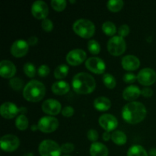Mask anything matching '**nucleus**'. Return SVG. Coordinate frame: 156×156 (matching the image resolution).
<instances>
[{"instance_id":"1","label":"nucleus","mask_w":156,"mask_h":156,"mask_svg":"<svg viewBox=\"0 0 156 156\" xmlns=\"http://www.w3.org/2000/svg\"><path fill=\"white\" fill-rule=\"evenodd\" d=\"M147 114V111L141 102L133 101L126 104L122 110L123 119L128 123L137 124L143 121Z\"/></svg>"},{"instance_id":"2","label":"nucleus","mask_w":156,"mask_h":156,"mask_svg":"<svg viewBox=\"0 0 156 156\" xmlns=\"http://www.w3.org/2000/svg\"><path fill=\"white\" fill-rule=\"evenodd\" d=\"M72 86L78 94H88L94 91L96 82L91 75L86 73H79L73 76Z\"/></svg>"},{"instance_id":"3","label":"nucleus","mask_w":156,"mask_h":156,"mask_svg":"<svg viewBox=\"0 0 156 156\" xmlns=\"http://www.w3.org/2000/svg\"><path fill=\"white\" fill-rule=\"evenodd\" d=\"M46 94L45 85L37 80H31L23 90V97L30 102H38L42 100Z\"/></svg>"},{"instance_id":"4","label":"nucleus","mask_w":156,"mask_h":156,"mask_svg":"<svg viewBox=\"0 0 156 156\" xmlns=\"http://www.w3.org/2000/svg\"><path fill=\"white\" fill-rule=\"evenodd\" d=\"M73 29L76 34L85 39L91 38L95 32V26L94 23L85 18H81L75 21Z\"/></svg>"},{"instance_id":"5","label":"nucleus","mask_w":156,"mask_h":156,"mask_svg":"<svg viewBox=\"0 0 156 156\" xmlns=\"http://www.w3.org/2000/svg\"><path fill=\"white\" fill-rule=\"evenodd\" d=\"M38 149L41 156H60L62 153L61 146L51 140H45L41 142Z\"/></svg>"},{"instance_id":"6","label":"nucleus","mask_w":156,"mask_h":156,"mask_svg":"<svg viewBox=\"0 0 156 156\" xmlns=\"http://www.w3.org/2000/svg\"><path fill=\"white\" fill-rule=\"evenodd\" d=\"M108 50L112 56H119L126 51V41L123 37L118 36H114L108 41Z\"/></svg>"},{"instance_id":"7","label":"nucleus","mask_w":156,"mask_h":156,"mask_svg":"<svg viewBox=\"0 0 156 156\" xmlns=\"http://www.w3.org/2000/svg\"><path fill=\"white\" fill-rule=\"evenodd\" d=\"M37 126L41 132L50 133L56 131L59 127V120L54 117L46 116L40 119Z\"/></svg>"},{"instance_id":"8","label":"nucleus","mask_w":156,"mask_h":156,"mask_svg":"<svg viewBox=\"0 0 156 156\" xmlns=\"http://www.w3.org/2000/svg\"><path fill=\"white\" fill-rule=\"evenodd\" d=\"M0 146L3 151L7 152H14L20 146V140L18 137L12 134H6L0 140Z\"/></svg>"},{"instance_id":"9","label":"nucleus","mask_w":156,"mask_h":156,"mask_svg":"<svg viewBox=\"0 0 156 156\" xmlns=\"http://www.w3.org/2000/svg\"><path fill=\"white\" fill-rule=\"evenodd\" d=\"M137 81L144 86L152 85L156 81V73L150 68H145L140 70L137 75Z\"/></svg>"},{"instance_id":"10","label":"nucleus","mask_w":156,"mask_h":156,"mask_svg":"<svg viewBox=\"0 0 156 156\" xmlns=\"http://www.w3.org/2000/svg\"><path fill=\"white\" fill-rule=\"evenodd\" d=\"M85 67L94 74H103L106 69V65L103 59L99 57H90L85 61Z\"/></svg>"},{"instance_id":"11","label":"nucleus","mask_w":156,"mask_h":156,"mask_svg":"<svg viewBox=\"0 0 156 156\" xmlns=\"http://www.w3.org/2000/svg\"><path fill=\"white\" fill-rule=\"evenodd\" d=\"M31 13L37 19H46L49 14L48 5L45 2L37 0L32 4Z\"/></svg>"},{"instance_id":"12","label":"nucleus","mask_w":156,"mask_h":156,"mask_svg":"<svg viewBox=\"0 0 156 156\" xmlns=\"http://www.w3.org/2000/svg\"><path fill=\"white\" fill-rule=\"evenodd\" d=\"M87 54L82 49H75L71 50L66 55V62L71 66H79L85 60Z\"/></svg>"},{"instance_id":"13","label":"nucleus","mask_w":156,"mask_h":156,"mask_svg":"<svg viewBox=\"0 0 156 156\" xmlns=\"http://www.w3.org/2000/svg\"><path fill=\"white\" fill-rule=\"evenodd\" d=\"M29 50L27 41L24 40H17L12 44L10 48L11 54L16 58H21L25 56Z\"/></svg>"},{"instance_id":"14","label":"nucleus","mask_w":156,"mask_h":156,"mask_svg":"<svg viewBox=\"0 0 156 156\" xmlns=\"http://www.w3.org/2000/svg\"><path fill=\"white\" fill-rule=\"evenodd\" d=\"M99 124L106 132L114 131L118 126V120L113 114H105L99 117Z\"/></svg>"},{"instance_id":"15","label":"nucleus","mask_w":156,"mask_h":156,"mask_svg":"<svg viewBox=\"0 0 156 156\" xmlns=\"http://www.w3.org/2000/svg\"><path fill=\"white\" fill-rule=\"evenodd\" d=\"M42 111L49 115H57L62 110L61 104L55 99H47L43 102L41 105Z\"/></svg>"},{"instance_id":"16","label":"nucleus","mask_w":156,"mask_h":156,"mask_svg":"<svg viewBox=\"0 0 156 156\" xmlns=\"http://www.w3.org/2000/svg\"><path fill=\"white\" fill-rule=\"evenodd\" d=\"M18 112H19V108H18V107L12 102H5L0 108V114L2 117L8 120L16 117Z\"/></svg>"},{"instance_id":"17","label":"nucleus","mask_w":156,"mask_h":156,"mask_svg":"<svg viewBox=\"0 0 156 156\" xmlns=\"http://www.w3.org/2000/svg\"><path fill=\"white\" fill-rule=\"evenodd\" d=\"M16 73V67L12 62L7 59L0 62V76L4 79H12Z\"/></svg>"},{"instance_id":"18","label":"nucleus","mask_w":156,"mask_h":156,"mask_svg":"<svg viewBox=\"0 0 156 156\" xmlns=\"http://www.w3.org/2000/svg\"><path fill=\"white\" fill-rule=\"evenodd\" d=\"M121 65L126 71H134L139 69L140 66V61L136 56L133 55H127L123 57Z\"/></svg>"},{"instance_id":"19","label":"nucleus","mask_w":156,"mask_h":156,"mask_svg":"<svg viewBox=\"0 0 156 156\" xmlns=\"http://www.w3.org/2000/svg\"><path fill=\"white\" fill-rule=\"evenodd\" d=\"M141 94V90L136 85H129L123 91V98L127 101H135Z\"/></svg>"},{"instance_id":"20","label":"nucleus","mask_w":156,"mask_h":156,"mask_svg":"<svg viewBox=\"0 0 156 156\" xmlns=\"http://www.w3.org/2000/svg\"><path fill=\"white\" fill-rule=\"evenodd\" d=\"M89 152L91 156H108L109 151L103 143L96 142L91 145Z\"/></svg>"},{"instance_id":"21","label":"nucleus","mask_w":156,"mask_h":156,"mask_svg":"<svg viewBox=\"0 0 156 156\" xmlns=\"http://www.w3.org/2000/svg\"><path fill=\"white\" fill-rule=\"evenodd\" d=\"M51 89L53 94L56 95H64L69 91L70 86L65 81H58L53 84Z\"/></svg>"},{"instance_id":"22","label":"nucleus","mask_w":156,"mask_h":156,"mask_svg":"<svg viewBox=\"0 0 156 156\" xmlns=\"http://www.w3.org/2000/svg\"><path fill=\"white\" fill-rule=\"evenodd\" d=\"M94 107L98 111H107L111 108V101L106 97H98L94 101Z\"/></svg>"},{"instance_id":"23","label":"nucleus","mask_w":156,"mask_h":156,"mask_svg":"<svg viewBox=\"0 0 156 156\" xmlns=\"http://www.w3.org/2000/svg\"><path fill=\"white\" fill-rule=\"evenodd\" d=\"M111 140H112L113 143H115L116 145L122 146V145L126 144V141H127V137L123 131L116 130L111 134Z\"/></svg>"},{"instance_id":"24","label":"nucleus","mask_w":156,"mask_h":156,"mask_svg":"<svg viewBox=\"0 0 156 156\" xmlns=\"http://www.w3.org/2000/svg\"><path fill=\"white\" fill-rule=\"evenodd\" d=\"M127 156H149L146 149L140 145H133L127 151Z\"/></svg>"},{"instance_id":"25","label":"nucleus","mask_w":156,"mask_h":156,"mask_svg":"<svg viewBox=\"0 0 156 156\" xmlns=\"http://www.w3.org/2000/svg\"><path fill=\"white\" fill-rule=\"evenodd\" d=\"M69 73V67L68 66L65 65V64H61V65L58 66L54 70V77L57 79H62L66 78L68 75Z\"/></svg>"},{"instance_id":"26","label":"nucleus","mask_w":156,"mask_h":156,"mask_svg":"<svg viewBox=\"0 0 156 156\" xmlns=\"http://www.w3.org/2000/svg\"><path fill=\"white\" fill-rule=\"evenodd\" d=\"M124 2L122 0H110L107 3L108 10L112 12H118L123 9Z\"/></svg>"},{"instance_id":"27","label":"nucleus","mask_w":156,"mask_h":156,"mask_svg":"<svg viewBox=\"0 0 156 156\" xmlns=\"http://www.w3.org/2000/svg\"><path fill=\"white\" fill-rule=\"evenodd\" d=\"M28 119L24 114H21L17 117L16 120H15V126L17 129L19 130H25L28 127Z\"/></svg>"},{"instance_id":"28","label":"nucleus","mask_w":156,"mask_h":156,"mask_svg":"<svg viewBox=\"0 0 156 156\" xmlns=\"http://www.w3.org/2000/svg\"><path fill=\"white\" fill-rule=\"evenodd\" d=\"M102 30L108 36H113L117 32L116 25L111 21H106L102 24Z\"/></svg>"},{"instance_id":"29","label":"nucleus","mask_w":156,"mask_h":156,"mask_svg":"<svg viewBox=\"0 0 156 156\" xmlns=\"http://www.w3.org/2000/svg\"><path fill=\"white\" fill-rule=\"evenodd\" d=\"M103 82L105 86L109 89H113L116 87L117 82L114 76L110 73H105L103 76Z\"/></svg>"},{"instance_id":"30","label":"nucleus","mask_w":156,"mask_h":156,"mask_svg":"<svg viewBox=\"0 0 156 156\" xmlns=\"http://www.w3.org/2000/svg\"><path fill=\"white\" fill-rule=\"evenodd\" d=\"M88 49L90 53L93 55H97L101 51V46L95 40H91L88 43Z\"/></svg>"},{"instance_id":"31","label":"nucleus","mask_w":156,"mask_h":156,"mask_svg":"<svg viewBox=\"0 0 156 156\" xmlns=\"http://www.w3.org/2000/svg\"><path fill=\"white\" fill-rule=\"evenodd\" d=\"M23 70H24V73L27 77L34 78L36 76V68L34 66V64L30 63V62H27V63L24 64Z\"/></svg>"},{"instance_id":"32","label":"nucleus","mask_w":156,"mask_h":156,"mask_svg":"<svg viewBox=\"0 0 156 156\" xmlns=\"http://www.w3.org/2000/svg\"><path fill=\"white\" fill-rule=\"evenodd\" d=\"M9 85H10L11 88L12 89L18 91L22 88L23 85H24V82L20 78H12L9 81Z\"/></svg>"},{"instance_id":"33","label":"nucleus","mask_w":156,"mask_h":156,"mask_svg":"<svg viewBox=\"0 0 156 156\" xmlns=\"http://www.w3.org/2000/svg\"><path fill=\"white\" fill-rule=\"evenodd\" d=\"M51 6L56 12H62L66 7V1L65 0H53L51 1Z\"/></svg>"},{"instance_id":"34","label":"nucleus","mask_w":156,"mask_h":156,"mask_svg":"<svg viewBox=\"0 0 156 156\" xmlns=\"http://www.w3.org/2000/svg\"><path fill=\"white\" fill-rule=\"evenodd\" d=\"M41 27L44 31L51 32L53 29V24L51 20L49 18H46V19L43 20L41 22Z\"/></svg>"},{"instance_id":"35","label":"nucleus","mask_w":156,"mask_h":156,"mask_svg":"<svg viewBox=\"0 0 156 156\" xmlns=\"http://www.w3.org/2000/svg\"><path fill=\"white\" fill-rule=\"evenodd\" d=\"M75 149V146L73 143H63V144L61 146V150H62V153L65 154H69L71 152H73Z\"/></svg>"},{"instance_id":"36","label":"nucleus","mask_w":156,"mask_h":156,"mask_svg":"<svg viewBox=\"0 0 156 156\" xmlns=\"http://www.w3.org/2000/svg\"><path fill=\"white\" fill-rule=\"evenodd\" d=\"M87 137H88L89 141L92 142V143H96L98 139V133L94 129H89L87 133Z\"/></svg>"},{"instance_id":"37","label":"nucleus","mask_w":156,"mask_h":156,"mask_svg":"<svg viewBox=\"0 0 156 156\" xmlns=\"http://www.w3.org/2000/svg\"><path fill=\"white\" fill-rule=\"evenodd\" d=\"M129 31H130V29H129V27L127 25V24H122V25L119 27L118 34L119 36L123 38L129 34Z\"/></svg>"},{"instance_id":"38","label":"nucleus","mask_w":156,"mask_h":156,"mask_svg":"<svg viewBox=\"0 0 156 156\" xmlns=\"http://www.w3.org/2000/svg\"><path fill=\"white\" fill-rule=\"evenodd\" d=\"M50 68L47 65H41L37 69V73L41 77H46L50 74Z\"/></svg>"},{"instance_id":"39","label":"nucleus","mask_w":156,"mask_h":156,"mask_svg":"<svg viewBox=\"0 0 156 156\" xmlns=\"http://www.w3.org/2000/svg\"><path fill=\"white\" fill-rule=\"evenodd\" d=\"M137 80V76L132 73H128L123 76V81L126 83H133Z\"/></svg>"},{"instance_id":"40","label":"nucleus","mask_w":156,"mask_h":156,"mask_svg":"<svg viewBox=\"0 0 156 156\" xmlns=\"http://www.w3.org/2000/svg\"><path fill=\"white\" fill-rule=\"evenodd\" d=\"M74 108L71 106H66L62 110V114L65 117H71L74 114Z\"/></svg>"},{"instance_id":"41","label":"nucleus","mask_w":156,"mask_h":156,"mask_svg":"<svg viewBox=\"0 0 156 156\" xmlns=\"http://www.w3.org/2000/svg\"><path fill=\"white\" fill-rule=\"evenodd\" d=\"M141 94L145 98H151L153 95V91L150 88H144L141 90Z\"/></svg>"},{"instance_id":"42","label":"nucleus","mask_w":156,"mask_h":156,"mask_svg":"<svg viewBox=\"0 0 156 156\" xmlns=\"http://www.w3.org/2000/svg\"><path fill=\"white\" fill-rule=\"evenodd\" d=\"M38 42V38L36 36H32L27 41V44H29V46H34L37 44Z\"/></svg>"},{"instance_id":"43","label":"nucleus","mask_w":156,"mask_h":156,"mask_svg":"<svg viewBox=\"0 0 156 156\" xmlns=\"http://www.w3.org/2000/svg\"><path fill=\"white\" fill-rule=\"evenodd\" d=\"M102 138H103L104 141L108 142L109 141L110 139H111V135L110 134L109 132H106V131H105L103 133V135H102Z\"/></svg>"},{"instance_id":"44","label":"nucleus","mask_w":156,"mask_h":156,"mask_svg":"<svg viewBox=\"0 0 156 156\" xmlns=\"http://www.w3.org/2000/svg\"><path fill=\"white\" fill-rule=\"evenodd\" d=\"M149 156H156V149L155 148H152L150 149L149 152Z\"/></svg>"},{"instance_id":"45","label":"nucleus","mask_w":156,"mask_h":156,"mask_svg":"<svg viewBox=\"0 0 156 156\" xmlns=\"http://www.w3.org/2000/svg\"><path fill=\"white\" fill-rule=\"evenodd\" d=\"M19 112L22 113V114H24V113L27 112V109L25 108H19Z\"/></svg>"},{"instance_id":"46","label":"nucleus","mask_w":156,"mask_h":156,"mask_svg":"<svg viewBox=\"0 0 156 156\" xmlns=\"http://www.w3.org/2000/svg\"><path fill=\"white\" fill-rule=\"evenodd\" d=\"M23 156H34V154L32 152H27V153L24 154Z\"/></svg>"},{"instance_id":"47","label":"nucleus","mask_w":156,"mask_h":156,"mask_svg":"<svg viewBox=\"0 0 156 156\" xmlns=\"http://www.w3.org/2000/svg\"><path fill=\"white\" fill-rule=\"evenodd\" d=\"M38 129V126H37V125H33V126H32V130H36V129Z\"/></svg>"},{"instance_id":"48","label":"nucleus","mask_w":156,"mask_h":156,"mask_svg":"<svg viewBox=\"0 0 156 156\" xmlns=\"http://www.w3.org/2000/svg\"><path fill=\"white\" fill-rule=\"evenodd\" d=\"M70 2H71V3H75V2H76V1H72V0H71V1H70Z\"/></svg>"},{"instance_id":"49","label":"nucleus","mask_w":156,"mask_h":156,"mask_svg":"<svg viewBox=\"0 0 156 156\" xmlns=\"http://www.w3.org/2000/svg\"><path fill=\"white\" fill-rule=\"evenodd\" d=\"M63 156H70V155H63Z\"/></svg>"}]
</instances>
